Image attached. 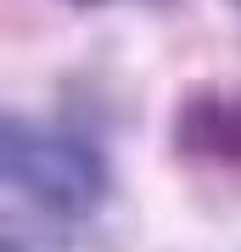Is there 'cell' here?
Segmentation results:
<instances>
[{
    "instance_id": "3957f363",
    "label": "cell",
    "mask_w": 241,
    "mask_h": 252,
    "mask_svg": "<svg viewBox=\"0 0 241 252\" xmlns=\"http://www.w3.org/2000/svg\"><path fill=\"white\" fill-rule=\"evenodd\" d=\"M0 252H23V247H17V241H6V247H0Z\"/></svg>"
},
{
    "instance_id": "277c9868",
    "label": "cell",
    "mask_w": 241,
    "mask_h": 252,
    "mask_svg": "<svg viewBox=\"0 0 241 252\" xmlns=\"http://www.w3.org/2000/svg\"><path fill=\"white\" fill-rule=\"evenodd\" d=\"M73 6H101V0H73Z\"/></svg>"
},
{
    "instance_id": "5b68a950",
    "label": "cell",
    "mask_w": 241,
    "mask_h": 252,
    "mask_svg": "<svg viewBox=\"0 0 241 252\" xmlns=\"http://www.w3.org/2000/svg\"><path fill=\"white\" fill-rule=\"evenodd\" d=\"M152 6H169V0H152Z\"/></svg>"
},
{
    "instance_id": "6da1fadb",
    "label": "cell",
    "mask_w": 241,
    "mask_h": 252,
    "mask_svg": "<svg viewBox=\"0 0 241 252\" xmlns=\"http://www.w3.org/2000/svg\"><path fill=\"white\" fill-rule=\"evenodd\" d=\"M0 174L28 207L62 219V224L96 219L112 196V168L96 140L56 124H28V118L0 124Z\"/></svg>"
},
{
    "instance_id": "7a4b0ae2",
    "label": "cell",
    "mask_w": 241,
    "mask_h": 252,
    "mask_svg": "<svg viewBox=\"0 0 241 252\" xmlns=\"http://www.w3.org/2000/svg\"><path fill=\"white\" fill-rule=\"evenodd\" d=\"M174 157L197 168H241V90L224 79L185 84L169 118Z\"/></svg>"
}]
</instances>
